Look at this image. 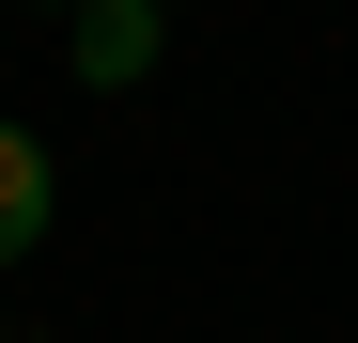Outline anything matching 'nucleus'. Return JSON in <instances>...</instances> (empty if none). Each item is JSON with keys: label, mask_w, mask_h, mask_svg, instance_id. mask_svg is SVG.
Instances as JSON below:
<instances>
[{"label": "nucleus", "mask_w": 358, "mask_h": 343, "mask_svg": "<svg viewBox=\"0 0 358 343\" xmlns=\"http://www.w3.org/2000/svg\"><path fill=\"white\" fill-rule=\"evenodd\" d=\"M31 16H63V0H31Z\"/></svg>", "instance_id": "3"}, {"label": "nucleus", "mask_w": 358, "mask_h": 343, "mask_svg": "<svg viewBox=\"0 0 358 343\" xmlns=\"http://www.w3.org/2000/svg\"><path fill=\"white\" fill-rule=\"evenodd\" d=\"M47 203H63L47 141H31V125H0V265H31V250H47Z\"/></svg>", "instance_id": "2"}, {"label": "nucleus", "mask_w": 358, "mask_h": 343, "mask_svg": "<svg viewBox=\"0 0 358 343\" xmlns=\"http://www.w3.org/2000/svg\"><path fill=\"white\" fill-rule=\"evenodd\" d=\"M156 31H171V0H78V78L94 94H141L156 78Z\"/></svg>", "instance_id": "1"}]
</instances>
